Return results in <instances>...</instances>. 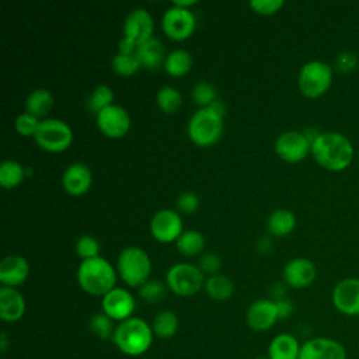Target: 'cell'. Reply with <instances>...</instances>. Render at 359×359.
Returning a JSON list of instances; mask_svg holds the SVG:
<instances>
[{"instance_id":"obj_1","label":"cell","mask_w":359,"mask_h":359,"mask_svg":"<svg viewBox=\"0 0 359 359\" xmlns=\"http://www.w3.org/2000/svg\"><path fill=\"white\" fill-rule=\"evenodd\" d=\"M311 156L323 168L339 172L346 170L353 160V146L341 132H320L311 143Z\"/></svg>"},{"instance_id":"obj_2","label":"cell","mask_w":359,"mask_h":359,"mask_svg":"<svg viewBox=\"0 0 359 359\" xmlns=\"http://www.w3.org/2000/svg\"><path fill=\"white\" fill-rule=\"evenodd\" d=\"M154 339L151 324L140 317H130L116 324L112 342L125 356L137 358L144 355Z\"/></svg>"},{"instance_id":"obj_3","label":"cell","mask_w":359,"mask_h":359,"mask_svg":"<svg viewBox=\"0 0 359 359\" xmlns=\"http://www.w3.org/2000/svg\"><path fill=\"white\" fill-rule=\"evenodd\" d=\"M80 287L91 296H104L115 287L116 272L109 261L102 257L81 259L77 268Z\"/></svg>"},{"instance_id":"obj_4","label":"cell","mask_w":359,"mask_h":359,"mask_svg":"<svg viewBox=\"0 0 359 359\" xmlns=\"http://www.w3.org/2000/svg\"><path fill=\"white\" fill-rule=\"evenodd\" d=\"M116 271L126 285L139 287L149 279L151 271L149 254L137 245L125 247L116 258Z\"/></svg>"},{"instance_id":"obj_5","label":"cell","mask_w":359,"mask_h":359,"mask_svg":"<svg viewBox=\"0 0 359 359\" xmlns=\"http://www.w3.org/2000/svg\"><path fill=\"white\" fill-rule=\"evenodd\" d=\"M187 132L195 144H213L223 132V115L210 107L199 108L189 118Z\"/></svg>"},{"instance_id":"obj_6","label":"cell","mask_w":359,"mask_h":359,"mask_svg":"<svg viewBox=\"0 0 359 359\" xmlns=\"http://www.w3.org/2000/svg\"><path fill=\"white\" fill-rule=\"evenodd\" d=\"M332 77L334 70L327 62L309 60L299 70L297 86L303 95L317 98L330 90Z\"/></svg>"},{"instance_id":"obj_7","label":"cell","mask_w":359,"mask_h":359,"mask_svg":"<svg viewBox=\"0 0 359 359\" xmlns=\"http://www.w3.org/2000/svg\"><path fill=\"white\" fill-rule=\"evenodd\" d=\"M165 285L168 289L181 297L196 294L205 286L203 272L198 265L189 262H177L165 272Z\"/></svg>"},{"instance_id":"obj_8","label":"cell","mask_w":359,"mask_h":359,"mask_svg":"<svg viewBox=\"0 0 359 359\" xmlns=\"http://www.w3.org/2000/svg\"><path fill=\"white\" fill-rule=\"evenodd\" d=\"M34 139L41 149L57 153L66 150L70 146L73 140V132L65 121L57 118H45L39 122Z\"/></svg>"},{"instance_id":"obj_9","label":"cell","mask_w":359,"mask_h":359,"mask_svg":"<svg viewBox=\"0 0 359 359\" xmlns=\"http://www.w3.org/2000/svg\"><path fill=\"white\" fill-rule=\"evenodd\" d=\"M276 154L287 163H299L311 151V143L300 130H285L275 139Z\"/></svg>"},{"instance_id":"obj_10","label":"cell","mask_w":359,"mask_h":359,"mask_svg":"<svg viewBox=\"0 0 359 359\" xmlns=\"http://www.w3.org/2000/svg\"><path fill=\"white\" fill-rule=\"evenodd\" d=\"M195 15L189 8L178 6L168 7L161 17V27L167 36L181 41L188 38L195 29Z\"/></svg>"},{"instance_id":"obj_11","label":"cell","mask_w":359,"mask_h":359,"mask_svg":"<svg viewBox=\"0 0 359 359\" xmlns=\"http://www.w3.org/2000/svg\"><path fill=\"white\" fill-rule=\"evenodd\" d=\"M335 310L346 317H359V278L341 279L331 292Z\"/></svg>"},{"instance_id":"obj_12","label":"cell","mask_w":359,"mask_h":359,"mask_svg":"<svg viewBox=\"0 0 359 359\" xmlns=\"http://www.w3.org/2000/svg\"><path fill=\"white\" fill-rule=\"evenodd\" d=\"M102 311L116 323L133 317L136 302L133 294L123 287H114L101 297Z\"/></svg>"},{"instance_id":"obj_13","label":"cell","mask_w":359,"mask_h":359,"mask_svg":"<svg viewBox=\"0 0 359 359\" xmlns=\"http://www.w3.org/2000/svg\"><path fill=\"white\" fill-rule=\"evenodd\" d=\"M299 359H348V353L338 339L314 337L302 344Z\"/></svg>"},{"instance_id":"obj_14","label":"cell","mask_w":359,"mask_h":359,"mask_svg":"<svg viewBox=\"0 0 359 359\" xmlns=\"http://www.w3.org/2000/svg\"><path fill=\"white\" fill-rule=\"evenodd\" d=\"M98 129L108 137H122L130 126V116L128 111L118 104H111L95 114Z\"/></svg>"},{"instance_id":"obj_15","label":"cell","mask_w":359,"mask_h":359,"mask_svg":"<svg viewBox=\"0 0 359 359\" xmlns=\"http://www.w3.org/2000/svg\"><path fill=\"white\" fill-rule=\"evenodd\" d=\"M279 320L276 302L272 299H258L245 311V323L255 332L271 330Z\"/></svg>"},{"instance_id":"obj_16","label":"cell","mask_w":359,"mask_h":359,"mask_svg":"<svg viewBox=\"0 0 359 359\" xmlns=\"http://www.w3.org/2000/svg\"><path fill=\"white\" fill-rule=\"evenodd\" d=\"M150 233L161 243L177 240L182 233V219L180 213L172 209L157 210L150 220Z\"/></svg>"},{"instance_id":"obj_17","label":"cell","mask_w":359,"mask_h":359,"mask_svg":"<svg viewBox=\"0 0 359 359\" xmlns=\"http://www.w3.org/2000/svg\"><path fill=\"white\" fill-rule=\"evenodd\" d=\"M317 276V269L313 261L304 257H296L286 262L283 266L285 282L294 289L310 286Z\"/></svg>"},{"instance_id":"obj_18","label":"cell","mask_w":359,"mask_h":359,"mask_svg":"<svg viewBox=\"0 0 359 359\" xmlns=\"http://www.w3.org/2000/svg\"><path fill=\"white\" fill-rule=\"evenodd\" d=\"M153 17L146 8H133L123 20V36L130 38L136 43L153 36Z\"/></svg>"},{"instance_id":"obj_19","label":"cell","mask_w":359,"mask_h":359,"mask_svg":"<svg viewBox=\"0 0 359 359\" xmlns=\"http://www.w3.org/2000/svg\"><path fill=\"white\" fill-rule=\"evenodd\" d=\"M93 181L90 168L84 163H72L62 174V185L70 195H83L88 191Z\"/></svg>"},{"instance_id":"obj_20","label":"cell","mask_w":359,"mask_h":359,"mask_svg":"<svg viewBox=\"0 0 359 359\" xmlns=\"http://www.w3.org/2000/svg\"><path fill=\"white\" fill-rule=\"evenodd\" d=\"M29 265L22 255L11 254L0 261V282L3 286L15 287L25 282Z\"/></svg>"},{"instance_id":"obj_21","label":"cell","mask_w":359,"mask_h":359,"mask_svg":"<svg viewBox=\"0 0 359 359\" xmlns=\"http://www.w3.org/2000/svg\"><path fill=\"white\" fill-rule=\"evenodd\" d=\"M25 313V299L15 289L10 286L0 287V318L4 323H15L22 318Z\"/></svg>"},{"instance_id":"obj_22","label":"cell","mask_w":359,"mask_h":359,"mask_svg":"<svg viewBox=\"0 0 359 359\" xmlns=\"http://www.w3.org/2000/svg\"><path fill=\"white\" fill-rule=\"evenodd\" d=\"M302 349L300 341L289 332L275 335L268 345V359H299Z\"/></svg>"},{"instance_id":"obj_23","label":"cell","mask_w":359,"mask_h":359,"mask_svg":"<svg viewBox=\"0 0 359 359\" xmlns=\"http://www.w3.org/2000/svg\"><path fill=\"white\" fill-rule=\"evenodd\" d=\"M136 55L146 69H156L161 62L165 60L164 45L157 36H150L136 46Z\"/></svg>"},{"instance_id":"obj_24","label":"cell","mask_w":359,"mask_h":359,"mask_svg":"<svg viewBox=\"0 0 359 359\" xmlns=\"http://www.w3.org/2000/svg\"><path fill=\"white\" fill-rule=\"evenodd\" d=\"M296 226V216L289 209H275L266 219V229L272 236L285 237L293 231Z\"/></svg>"},{"instance_id":"obj_25","label":"cell","mask_w":359,"mask_h":359,"mask_svg":"<svg viewBox=\"0 0 359 359\" xmlns=\"http://www.w3.org/2000/svg\"><path fill=\"white\" fill-rule=\"evenodd\" d=\"M52 107H53V95L46 88H35L27 95L25 112L36 118L46 116L48 112L52 109Z\"/></svg>"},{"instance_id":"obj_26","label":"cell","mask_w":359,"mask_h":359,"mask_svg":"<svg viewBox=\"0 0 359 359\" xmlns=\"http://www.w3.org/2000/svg\"><path fill=\"white\" fill-rule=\"evenodd\" d=\"M151 328H153L154 337L160 339H170L177 334L180 328L178 316L172 310H163L157 313L156 317L153 318Z\"/></svg>"},{"instance_id":"obj_27","label":"cell","mask_w":359,"mask_h":359,"mask_svg":"<svg viewBox=\"0 0 359 359\" xmlns=\"http://www.w3.org/2000/svg\"><path fill=\"white\" fill-rule=\"evenodd\" d=\"M205 290L210 299L223 302L233 296L234 283L229 276L216 273V275H210L205 280Z\"/></svg>"},{"instance_id":"obj_28","label":"cell","mask_w":359,"mask_h":359,"mask_svg":"<svg viewBox=\"0 0 359 359\" xmlns=\"http://www.w3.org/2000/svg\"><path fill=\"white\" fill-rule=\"evenodd\" d=\"M192 66V56L188 50L177 48L172 49L164 60V69L171 76H184Z\"/></svg>"},{"instance_id":"obj_29","label":"cell","mask_w":359,"mask_h":359,"mask_svg":"<svg viewBox=\"0 0 359 359\" xmlns=\"http://www.w3.org/2000/svg\"><path fill=\"white\" fill-rule=\"evenodd\" d=\"M25 167L17 160H4L0 164V185L14 188L25 178Z\"/></svg>"},{"instance_id":"obj_30","label":"cell","mask_w":359,"mask_h":359,"mask_svg":"<svg viewBox=\"0 0 359 359\" xmlns=\"http://www.w3.org/2000/svg\"><path fill=\"white\" fill-rule=\"evenodd\" d=\"M177 250L184 255H198L205 245V237L198 230H185L175 240Z\"/></svg>"},{"instance_id":"obj_31","label":"cell","mask_w":359,"mask_h":359,"mask_svg":"<svg viewBox=\"0 0 359 359\" xmlns=\"http://www.w3.org/2000/svg\"><path fill=\"white\" fill-rule=\"evenodd\" d=\"M158 108L167 114H174L182 104L181 93L172 86H163L156 94Z\"/></svg>"},{"instance_id":"obj_32","label":"cell","mask_w":359,"mask_h":359,"mask_svg":"<svg viewBox=\"0 0 359 359\" xmlns=\"http://www.w3.org/2000/svg\"><path fill=\"white\" fill-rule=\"evenodd\" d=\"M114 104V91L107 84H98L93 88L87 98V107L90 111L98 114L101 109Z\"/></svg>"},{"instance_id":"obj_33","label":"cell","mask_w":359,"mask_h":359,"mask_svg":"<svg viewBox=\"0 0 359 359\" xmlns=\"http://www.w3.org/2000/svg\"><path fill=\"white\" fill-rule=\"evenodd\" d=\"M115 327L114 320L109 318L104 311L94 313L88 320L90 331L100 339H112Z\"/></svg>"},{"instance_id":"obj_34","label":"cell","mask_w":359,"mask_h":359,"mask_svg":"<svg viewBox=\"0 0 359 359\" xmlns=\"http://www.w3.org/2000/svg\"><path fill=\"white\" fill-rule=\"evenodd\" d=\"M111 65L114 72H116L121 76H132L142 67V63L136 52H132V53L118 52L114 55Z\"/></svg>"},{"instance_id":"obj_35","label":"cell","mask_w":359,"mask_h":359,"mask_svg":"<svg viewBox=\"0 0 359 359\" xmlns=\"http://www.w3.org/2000/svg\"><path fill=\"white\" fill-rule=\"evenodd\" d=\"M139 296L150 304L158 303L165 296V285L156 279H147L139 286Z\"/></svg>"},{"instance_id":"obj_36","label":"cell","mask_w":359,"mask_h":359,"mask_svg":"<svg viewBox=\"0 0 359 359\" xmlns=\"http://www.w3.org/2000/svg\"><path fill=\"white\" fill-rule=\"evenodd\" d=\"M192 98L201 108H205L217 100V93L212 83L198 81L192 88Z\"/></svg>"},{"instance_id":"obj_37","label":"cell","mask_w":359,"mask_h":359,"mask_svg":"<svg viewBox=\"0 0 359 359\" xmlns=\"http://www.w3.org/2000/svg\"><path fill=\"white\" fill-rule=\"evenodd\" d=\"M76 254L81 258V259H88V258H94L98 257L100 252V244L97 241L95 237L90 236V234H84L81 236L74 245Z\"/></svg>"},{"instance_id":"obj_38","label":"cell","mask_w":359,"mask_h":359,"mask_svg":"<svg viewBox=\"0 0 359 359\" xmlns=\"http://www.w3.org/2000/svg\"><path fill=\"white\" fill-rule=\"evenodd\" d=\"M39 118L28 114V112H21L17 118H15V129L20 135L22 136H34L38 126H39Z\"/></svg>"},{"instance_id":"obj_39","label":"cell","mask_w":359,"mask_h":359,"mask_svg":"<svg viewBox=\"0 0 359 359\" xmlns=\"http://www.w3.org/2000/svg\"><path fill=\"white\" fill-rule=\"evenodd\" d=\"M358 65H359L358 56L351 50H342L335 57V67L338 72H342V73H352L353 70L358 69Z\"/></svg>"},{"instance_id":"obj_40","label":"cell","mask_w":359,"mask_h":359,"mask_svg":"<svg viewBox=\"0 0 359 359\" xmlns=\"http://www.w3.org/2000/svg\"><path fill=\"white\" fill-rule=\"evenodd\" d=\"M199 206V198L195 192L192 191H187V192H182L178 198H177V209L181 212V213H185V215H191L194 213Z\"/></svg>"},{"instance_id":"obj_41","label":"cell","mask_w":359,"mask_h":359,"mask_svg":"<svg viewBox=\"0 0 359 359\" xmlns=\"http://www.w3.org/2000/svg\"><path fill=\"white\" fill-rule=\"evenodd\" d=\"M283 4H285L283 0H251L250 1V7L255 13L264 14V15L275 14L283 7Z\"/></svg>"},{"instance_id":"obj_42","label":"cell","mask_w":359,"mask_h":359,"mask_svg":"<svg viewBox=\"0 0 359 359\" xmlns=\"http://www.w3.org/2000/svg\"><path fill=\"white\" fill-rule=\"evenodd\" d=\"M198 266L199 269L205 273H210V275H216L222 266V261L219 258V255L213 254V252H206L203 254L199 261H198Z\"/></svg>"},{"instance_id":"obj_43","label":"cell","mask_w":359,"mask_h":359,"mask_svg":"<svg viewBox=\"0 0 359 359\" xmlns=\"http://www.w3.org/2000/svg\"><path fill=\"white\" fill-rule=\"evenodd\" d=\"M275 302H276V307H278L279 320H286V318H289L293 314L294 306H293V303L289 299L282 297V299L275 300Z\"/></svg>"},{"instance_id":"obj_44","label":"cell","mask_w":359,"mask_h":359,"mask_svg":"<svg viewBox=\"0 0 359 359\" xmlns=\"http://www.w3.org/2000/svg\"><path fill=\"white\" fill-rule=\"evenodd\" d=\"M136 46L137 43L135 41H132L130 38L128 36H122L118 42V52H122V53H132L136 50Z\"/></svg>"},{"instance_id":"obj_45","label":"cell","mask_w":359,"mask_h":359,"mask_svg":"<svg viewBox=\"0 0 359 359\" xmlns=\"http://www.w3.org/2000/svg\"><path fill=\"white\" fill-rule=\"evenodd\" d=\"M271 245H272V243H271V240L266 238V237H262V238H259V240L257 241V248H258L259 251H268V250H271Z\"/></svg>"},{"instance_id":"obj_46","label":"cell","mask_w":359,"mask_h":359,"mask_svg":"<svg viewBox=\"0 0 359 359\" xmlns=\"http://www.w3.org/2000/svg\"><path fill=\"white\" fill-rule=\"evenodd\" d=\"M172 4L178 6V7H182V8H189L191 6L196 4V0H174Z\"/></svg>"},{"instance_id":"obj_47","label":"cell","mask_w":359,"mask_h":359,"mask_svg":"<svg viewBox=\"0 0 359 359\" xmlns=\"http://www.w3.org/2000/svg\"><path fill=\"white\" fill-rule=\"evenodd\" d=\"M7 346H8L7 334L3 331L1 335H0V349H1V352H6V351H7Z\"/></svg>"},{"instance_id":"obj_48","label":"cell","mask_w":359,"mask_h":359,"mask_svg":"<svg viewBox=\"0 0 359 359\" xmlns=\"http://www.w3.org/2000/svg\"><path fill=\"white\" fill-rule=\"evenodd\" d=\"M254 359H268V356H257V358H254Z\"/></svg>"}]
</instances>
